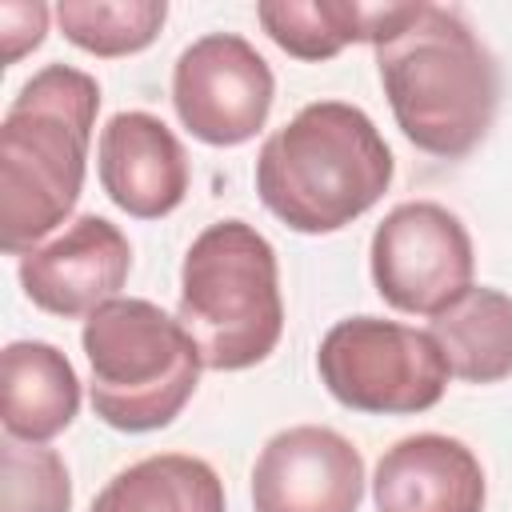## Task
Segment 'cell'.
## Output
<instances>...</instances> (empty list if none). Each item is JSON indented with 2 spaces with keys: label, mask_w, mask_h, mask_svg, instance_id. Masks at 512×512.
Returning a JSON list of instances; mask_svg holds the SVG:
<instances>
[{
  "label": "cell",
  "mask_w": 512,
  "mask_h": 512,
  "mask_svg": "<svg viewBox=\"0 0 512 512\" xmlns=\"http://www.w3.org/2000/svg\"><path fill=\"white\" fill-rule=\"evenodd\" d=\"M372 48L396 128L420 152L460 160L488 136L500 104V68L456 8L404 4L396 28Z\"/></svg>",
  "instance_id": "6da1fadb"
},
{
  "label": "cell",
  "mask_w": 512,
  "mask_h": 512,
  "mask_svg": "<svg viewBox=\"0 0 512 512\" xmlns=\"http://www.w3.org/2000/svg\"><path fill=\"white\" fill-rule=\"evenodd\" d=\"M100 84L72 64H44L24 80L0 124V244L32 252L60 228L84 188Z\"/></svg>",
  "instance_id": "7a4b0ae2"
},
{
  "label": "cell",
  "mask_w": 512,
  "mask_h": 512,
  "mask_svg": "<svg viewBox=\"0 0 512 512\" xmlns=\"http://www.w3.org/2000/svg\"><path fill=\"white\" fill-rule=\"evenodd\" d=\"M392 148L372 116L344 100L304 104L256 156L260 204L304 236L340 232L392 184Z\"/></svg>",
  "instance_id": "3957f363"
},
{
  "label": "cell",
  "mask_w": 512,
  "mask_h": 512,
  "mask_svg": "<svg viewBox=\"0 0 512 512\" xmlns=\"http://www.w3.org/2000/svg\"><path fill=\"white\" fill-rule=\"evenodd\" d=\"M176 320L212 372L268 360L284 332L276 248L244 220L208 224L184 252Z\"/></svg>",
  "instance_id": "277c9868"
},
{
  "label": "cell",
  "mask_w": 512,
  "mask_h": 512,
  "mask_svg": "<svg viewBox=\"0 0 512 512\" xmlns=\"http://www.w3.org/2000/svg\"><path fill=\"white\" fill-rule=\"evenodd\" d=\"M96 416L116 432L168 428L200 384V352L192 336L160 304L116 296L100 304L80 332Z\"/></svg>",
  "instance_id": "5b68a950"
},
{
  "label": "cell",
  "mask_w": 512,
  "mask_h": 512,
  "mask_svg": "<svg viewBox=\"0 0 512 512\" xmlns=\"http://www.w3.org/2000/svg\"><path fill=\"white\" fill-rule=\"evenodd\" d=\"M316 372L332 400L368 416L428 412L440 404L452 376L432 332L380 316L332 324L320 340Z\"/></svg>",
  "instance_id": "8992f818"
},
{
  "label": "cell",
  "mask_w": 512,
  "mask_h": 512,
  "mask_svg": "<svg viewBox=\"0 0 512 512\" xmlns=\"http://www.w3.org/2000/svg\"><path fill=\"white\" fill-rule=\"evenodd\" d=\"M372 284L384 304L408 316H436L472 288V236L436 200L396 204L372 232Z\"/></svg>",
  "instance_id": "52a82bcc"
},
{
  "label": "cell",
  "mask_w": 512,
  "mask_h": 512,
  "mask_svg": "<svg viewBox=\"0 0 512 512\" xmlns=\"http://www.w3.org/2000/svg\"><path fill=\"white\" fill-rule=\"evenodd\" d=\"M276 96V76L268 60L236 32H208L192 40L172 68V104L180 124L212 144L236 148L248 144Z\"/></svg>",
  "instance_id": "ba28073f"
},
{
  "label": "cell",
  "mask_w": 512,
  "mask_h": 512,
  "mask_svg": "<svg viewBox=\"0 0 512 512\" xmlns=\"http://www.w3.org/2000/svg\"><path fill=\"white\" fill-rule=\"evenodd\" d=\"M364 500L360 448L324 424L276 432L252 464L256 512H356Z\"/></svg>",
  "instance_id": "9c48e42d"
},
{
  "label": "cell",
  "mask_w": 512,
  "mask_h": 512,
  "mask_svg": "<svg viewBox=\"0 0 512 512\" xmlns=\"http://www.w3.org/2000/svg\"><path fill=\"white\" fill-rule=\"evenodd\" d=\"M132 272L128 236L96 216L84 212L64 224L60 236L36 244L16 260V276L24 296L48 316H92L100 304L116 300Z\"/></svg>",
  "instance_id": "30bf717a"
},
{
  "label": "cell",
  "mask_w": 512,
  "mask_h": 512,
  "mask_svg": "<svg viewBox=\"0 0 512 512\" xmlns=\"http://www.w3.org/2000/svg\"><path fill=\"white\" fill-rule=\"evenodd\" d=\"M96 172L104 196L136 220H160L176 212L192 180L188 152L176 132L160 116L140 108L116 112L100 128Z\"/></svg>",
  "instance_id": "8fae6325"
},
{
  "label": "cell",
  "mask_w": 512,
  "mask_h": 512,
  "mask_svg": "<svg viewBox=\"0 0 512 512\" xmlns=\"http://www.w3.org/2000/svg\"><path fill=\"white\" fill-rule=\"evenodd\" d=\"M372 500L376 512H484L488 484L464 440L416 432L380 456Z\"/></svg>",
  "instance_id": "7c38bea8"
},
{
  "label": "cell",
  "mask_w": 512,
  "mask_h": 512,
  "mask_svg": "<svg viewBox=\"0 0 512 512\" xmlns=\"http://www.w3.org/2000/svg\"><path fill=\"white\" fill-rule=\"evenodd\" d=\"M80 412V380L68 356L44 340H12L0 356V420L4 436L44 444Z\"/></svg>",
  "instance_id": "4fadbf2b"
},
{
  "label": "cell",
  "mask_w": 512,
  "mask_h": 512,
  "mask_svg": "<svg viewBox=\"0 0 512 512\" xmlns=\"http://www.w3.org/2000/svg\"><path fill=\"white\" fill-rule=\"evenodd\" d=\"M404 4L356 0H264L256 4L260 28L296 60H332L348 44H376L396 28Z\"/></svg>",
  "instance_id": "5bb4252c"
},
{
  "label": "cell",
  "mask_w": 512,
  "mask_h": 512,
  "mask_svg": "<svg viewBox=\"0 0 512 512\" xmlns=\"http://www.w3.org/2000/svg\"><path fill=\"white\" fill-rule=\"evenodd\" d=\"M432 340L456 380L496 384L512 376V296L500 288H468L456 304L428 320Z\"/></svg>",
  "instance_id": "9a60e30c"
},
{
  "label": "cell",
  "mask_w": 512,
  "mask_h": 512,
  "mask_svg": "<svg viewBox=\"0 0 512 512\" xmlns=\"http://www.w3.org/2000/svg\"><path fill=\"white\" fill-rule=\"evenodd\" d=\"M92 512H228L216 468L200 456L156 452L120 468L92 500Z\"/></svg>",
  "instance_id": "2e32d148"
},
{
  "label": "cell",
  "mask_w": 512,
  "mask_h": 512,
  "mask_svg": "<svg viewBox=\"0 0 512 512\" xmlns=\"http://www.w3.org/2000/svg\"><path fill=\"white\" fill-rule=\"evenodd\" d=\"M168 20L164 0H60L56 24L80 52L116 60L144 52Z\"/></svg>",
  "instance_id": "e0dca14e"
},
{
  "label": "cell",
  "mask_w": 512,
  "mask_h": 512,
  "mask_svg": "<svg viewBox=\"0 0 512 512\" xmlns=\"http://www.w3.org/2000/svg\"><path fill=\"white\" fill-rule=\"evenodd\" d=\"M72 476L56 448L4 436L0 444V512H68Z\"/></svg>",
  "instance_id": "ac0fdd59"
},
{
  "label": "cell",
  "mask_w": 512,
  "mask_h": 512,
  "mask_svg": "<svg viewBox=\"0 0 512 512\" xmlns=\"http://www.w3.org/2000/svg\"><path fill=\"white\" fill-rule=\"evenodd\" d=\"M44 32H48V4H40V0H4L0 4L4 64H16L24 52L40 48Z\"/></svg>",
  "instance_id": "d6986e66"
}]
</instances>
